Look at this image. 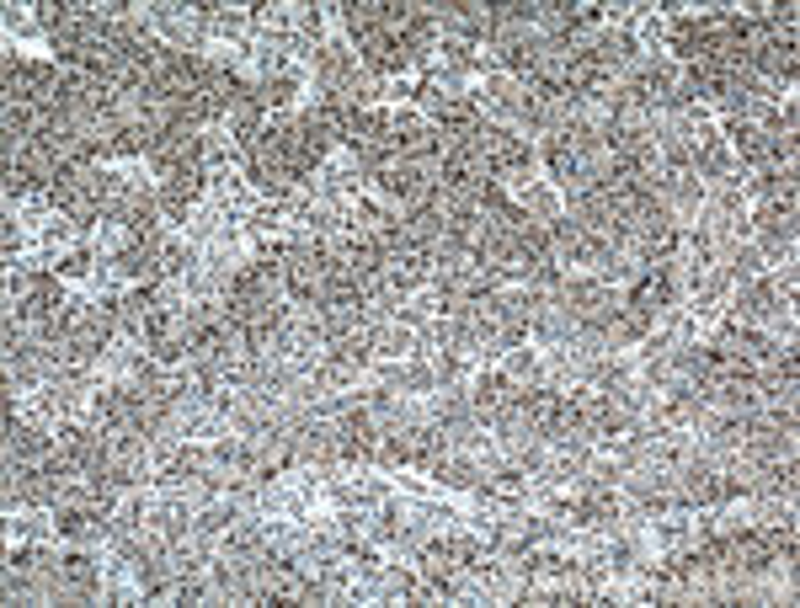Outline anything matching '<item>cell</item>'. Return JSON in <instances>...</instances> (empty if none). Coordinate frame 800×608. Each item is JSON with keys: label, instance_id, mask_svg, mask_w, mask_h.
Segmentation results:
<instances>
[{"label": "cell", "instance_id": "6da1fadb", "mask_svg": "<svg viewBox=\"0 0 800 608\" xmlns=\"http://www.w3.org/2000/svg\"><path fill=\"white\" fill-rule=\"evenodd\" d=\"M470 96H476V107H480V118H485V123L523 134V118H528V85H523V81L502 76V70H491V76H485Z\"/></svg>", "mask_w": 800, "mask_h": 608}, {"label": "cell", "instance_id": "7a4b0ae2", "mask_svg": "<svg viewBox=\"0 0 800 608\" xmlns=\"http://www.w3.org/2000/svg\"><path fill=\"white\" fill-rule=\"evenodd\" d=\"M518 208L528 214V219H539V225H550V219H560V193L550 187V182H539V176H528V182H518Z\"/></svg>", "mask_w": 800, "mask_h": 608}, {"label": "cell", "instance_id": "3957f363", "mask_svg": "<svg viewBox=\"0 0 800 608\" xmlns=\"http://www.w3.org/2000/svg\"><path fill=\"white\" fill-rule=\"evenodd\" d=\"M368 342H374V353H379V358H411L422 336H416L411 325L385 321V325H368Z\"/></svg>", "mask_w": 800, "mask_h": 608}, {"label": "cell", "instance_id": "277c9868", "mask_svg": "<svg viewBox=\"0 0 800 608\" xmlns=\"http://www.w3.org/2000/svg\"><path fill=\"white\" fill-rule=\"evenodd\" d=\"M502 374H507L513 385H523V390H534V385H545V353L523 342L513 353H502Z\"/></svg>", "mask_w": 800, "mask_h": 608}, {"label": "cell", "instance_id": "5b68a950", "mask_svg": "<svg viewBox=\"0 0 800 608\" xmlns=\"http://www.w3.org/2000/svg\"><path fill=\"white\" fill-rule=\"evenodd\" d=\"M0 22H5V33H11V38H33V33H43L38 11H22V5H5V16H0Z\"/></svg>", "mask_w": 800, "mask_h": 608}]
</instances>
